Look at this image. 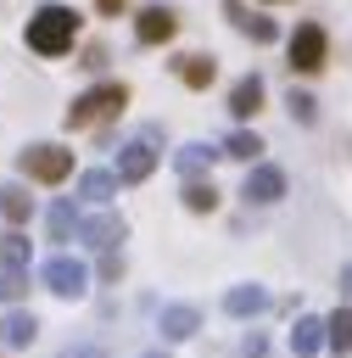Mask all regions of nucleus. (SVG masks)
<instances>
[{"mask_svg": "<svg viewBox=\"0 0 352 358\" xmlns=\"http://www.w3.org/2000/svg\"><path fill=\"white\" fill-rule=\"evenodd\" d=\"M223 17L251 39V45H274L279 39V22L274 17H257V11H246V0H223Z\"/></svg>", "mask_w": 352, "mask_h": 358, "instance_id": "9d476101", "label": "nucleus"}, {"mask_svg": "<svg viewBox=\"0 0 352 358\" xmlns=\"http://www.w3.org/2000/svg\"><path fill=\"white\" fill-rule=\"evenodd\" d=\"M95 274H101V280H106V285H117V280H123V252H106V257H101V268H95Z\"/></svg>", "mask_w": 352, "mask_h": 358, "instance_id": "a878e982", "label": "nucleus"}, {"mask_svg": "<svg viewBox=\"0 0 352 358\" xmlns=\"http://www.w3.org/2000/svg\"><path fill=\"white\" fill-rule=\"evenodd\" d=\"M129 235V224L117 218V213H89L84 224H78V246H89V252H117V241Z\"/></svg>", "mask_w": 352, "mask_h": 358, "instance_id": "0eeeda50", "label": "nucleus"}, {"mask_svg": "<svg viewBox=\"0 0 352 358\" xmlns=\"http://www.w3.org/2000/svg\"><path fill=\"white\" fill-rule=\"evenodd\" d=\"M324 330H330V352L341 358V352H352V308L341 302L335 313H324Z\"/></svg>", "mask_w": 352, "mask_h": 358, "instance_id": "4be33fe9", "label": "nucleus"}, {"mask_svg": "<svg viewBox=\"0 0 352 358\" xmlns=\"http://www.w3.org/2000/svg\"><path fill=\"white\" fill-rule=\"evenodd\" d=\"M28 257H34L28 235L22 229H0V268L6 274H28Z\"/></svg>", "mask_w": 352, "mask_h": 358, "instance_id": "aec40b11", "label": "nucleus"}, {"mask_svg": "<svg viewBox=\"0 0 352 358\" xmlns=\"http://www.w3.org/2000/svg\"><path fill=\"white\" fill-rule=\"evenodd\" d=\"M240 196H246L251 207H274V201L285 196V168H274V162H257V168H246V185H240Z\"/></svg>", "mask_w": 352, "mask_h": 358, "instance_id": "6e6552de", "label": "nucleus"}, {"mask_svg": "<svg viewBox=\"0 0 352 358\" xmlns=\"http://www.w3.org/2000/svg\"><path fill=\"white\" fill-rule=\"evenodd\" d=\"M78 224H84V213L73 207V196L50 201V213H45V229H50V241H78Z\"/></svg>", "mask_w": 352, "mask_h": 358, "instance_id": "6ab92c4d", "label": "nucleus"}, {"mask_svg": "<svg viewBox=\"0 0 352 358\" xmlns=\"http://www.w3.org/2000/svg\"><path fill=\"white\" fill-rule=\"evenodd\" d=\"M0 302H6V285H0Z\"/></svg>", "mask_w": 352, "mask_h": 358, "instance_id": "473e14b6", "label": "nucleus"}, {"mask_svg": "<svg viewBox=\"0 0 352 358\" xmlns=\"http://www.w3.org/2000/svg\"><path fill=\"white\" fill-rule=\"evenodd\" d=\"M123 6H129V0H95V11H101V17H117Z\"/></svg>", "mask_w": 352, "mask_h": 358, "instance_id": "c756f323", "label": "nucleus"}, {"mask_svg": "<svg viewBox=\"0 0 352 358\" xmlns=\"http://www.w3.org/2000/svg\"><path fill=\"white\" fill-rule=\"evenodd\" d=\"M145 358H168V352H162V347H151V352H145Z\"/></svg>", "mask_w": 352, "mask_h": 358, "instance_id": "2f4dec72", "label": "nucleus"}, {"mask_svg": "<svg viewBox=\"0 0 352 358\" xmlns=\"http://www.w3.org/2000/svg\"><path fill=\"white\" fill-rule=\"evenodd\" d=\"M263 6H279V0H263Z\"/></svg>", "mask_w": 352, "mask_h": 358, "instance_id": "72a5a7b5", "label": "nucleus"}, {"mask_svg": "<svg viewBox=\"0 0 352 358\" xmlns=\"http://www.w3.org/2000/svg\"><path fill=\"white\" fill-rule=\"evenodd\" d=\"M257 106H263V78H257V73L235 78V84H229V117H240V123H246Z\"/></svg>", "mask_w": 352, "mask_h": 358, "instance_id": "a211bd4d", "label": "nucleus"}, {"mask_svg": "<svg viewBox=\"0 0 352 358\" xmlns=\"http://www.w3.org/2000/svg\"><path fill=\"white\" fill-rule=\"evenodd\" d=\"M129 106V90L112 78V84H89L84 95H73L67 106V129H95V123H112L117 112Z\"/></svg>", "mask_w": 352, "mask_h": 358, "instance_id": "f03ea898", "label": "nucleus"}, {"mask_svg": "<svg viewBox=\"0 0 352 358\" xmlns=\"http://www.w3.org/2000/svg\"><path fill=\"white\" fill-rule=\"evenodd\" d=\"M257 151H263V140H257L251 129H229V134H223V157H235V162H251V168H257Z\"/></svg>", "mask_w": 352, "mask_h": 358, "instance_id": "5701e85b", "label": "nucleus"}, {"mask_svg": "<svg viewBox=\"0 0 352 358\" xmlns=\"http://www.w3.org/2000/svg\"><path fill=\"white\" fill-rule=\"evenodd\" d=\"M179 201H184L190 213H212V207H218V185H212V179H190V185L179 190Z\"/></svg>", "mask_w": 352, "mask_h": 358, "instance_id": "b1692460", "label": "nucleus"}, {"mask_svg": "<svg viewBox=\"0 0 352 358\" xmlns=\"http://www.w3.org/2000/svg\"><path fill=\"white\" fill-rule=\"evenodd\" d=\"M341 296H352V268H341Z\"/></svg>", "mask_w": 352, "mask_h": 358, "instance_id": "7c9ffc66", "label": "nucleus"}, {"mask_svg": "<svg viewBox=\"0 0 352 358\" xmlns=\"http://www.w3.org/2000/svg\"><path fill=\"white\" fill-rule=\"evenodd\" d=\"M173 73H179V84H184V90H207V84L218 78V62H212V56H201V50H190V56H179V62H173Z\"/></svg>", "mask_w": 352, "mask_h": 358, "instance_id": "f3484780", "label": "nucleus"}, {"mask_svg": "<svg viewBox=\"0 0 352 358\" xmlns=\"http://www.w3.org/2000/svg\"><path fill=\"white\" fill-rule=\"evenodd\" d=\"M0 218L6 224H28L34 218V196L22 185H0Z\"/></svg>", "mask_w": 352, "mask_h": 358, "instance_id": "412c9836", "label": "nucleus"}, {"mask_svg": "<svg viewBox=\"0 0 352 358\" xmlns=\"http://www.w3.org/2000/svg\"><path fill=\"white\" fill-rule=\"evenodd\" d=\"M218 157H223V145H207V140H184V145L173 151V168H179V173H184V185H190V179H207V168H212Z\"/></svg>", "mask_w": 352, "mask_h": 358, "instance_id": "f8f14e48", "label": "nucleus"}, {"mask_svg": "<svg viewBox=\"0 0 352 358\" xmlns=\"http://www.w3.org/2000/svg\"><path fill=\"white\" fill-rule=\"evenodd\" d=\"M17 168H22L28 179H39V185H61V179L73 173V151L56 145V140H39V145H28V151L17 157Z\"/></svg>", "mask_w": 352, "mask_h": 358, "instance_id": "7ed1b4c3", "label": "nucleus"}, {"mask_svg": "<svg viewBox=\"0 0 352 358\" xmlns=\"http://www.w3.org/2000/svg\"><path fill=\"white\" fill-rule=\"evenodd\" d=\"M318 347H330L324 319H318V313H296V324H291V352H296V358H313Z\"/></svg>", "mask_w": 352, "mask_h": 358, "instance_id": "2eb2a0df", "label": "nucleus"}, {"mask_svg": "<svg viewBox=\"0 0 352 358\" xmlns=\"http://www.w3.org/2000/svg\"><path fill=\"white\" fill-rule=\"evenodd\" d=\"M78 67H89V73H95V67H106V45H89V50H84V62H78Z\"/></svg>", "mask_w": 352, "mask_h": 358, "instance_id": "c85d7f7f", "label": "nucleus"}, {"mask_svg": "<svg viewBox=\"0 0 352 358\" xmlns=\"http://www.w3.org/2000/svg\"><path fill=\"white\" fill-rule=\"evenodd\" d=\"M268 308H274V296H268V285H257V280H240V285L223 291V313H229V319H257V313H268Z\"/></svg>", "mask_w": 352, "mask_h": 358, "instance_id": "1a4fd4ad", "label": "nucleus"}, {"mask_svg": "<svg viewBox=\"0 0 352 358\" xmlns=\"http://www.w3.org/2000/svg\"><path fill=\"white\" fill-rule=\"evenodd\" d=\"M173 34H179V17H173L168 6H145V11L134 17V39H140V45H168Z\"/></svg>", "mask_w": 352, "mask_h": 358, "instance_id": "9b49d317", "label": "nucleus"}, {"mask_svg": "<svg viewBox=\"0 0 352 358\" xmlns=\"http://www.w3.org/2000/svg\"><path fill=\"white\" fill-rule=\"evenodd\" d=\"M285 56H291V73H318L330 62V34L318 22H296V34L285 39Z\"/></svg>", "mask_w": 352, "mask_h": 358, "instance_id": "20e7f679", "label": "nucleus"}, {"mask_svg": "<svg viewBox=\"0 0 352 358\" xmlns=\"http://www.w3.org/2000/svg\"><path fill=\"white\" fill-rule=\"evenodd\" d=\"M285 106H291V117H296V123H318V101H313L307 90H291V95H285Z\"/></svg>", "mask_w": 352, "mask_h": 358, "instance_id": "393cba45", "label": "nucleus"}, {"mask_svg": "<svg viewBox=\"0 0 352 358\" xmlns=\"http://www.w3.org/2000/svg\"><path fill=\"white\" fill-rule=\"evenodd\" d=\"M240 358H268V341H263V330H251V336L240 341Z\"/></svg>", "mask_w": 352, "mask_h": 358, "instance_id": "cd10ccee", "label": "nucleus"}, {"mask_svg": "<svg viewBox=\"0 0 352 358\" xmlns=\"http://www.w3.org/2000/svg\"><path fill=\"white\" fill-rule=\"evenodd\" d=\"M39 285H45L50 296H84V291H89V268H84L73 252H56V257H45Z\"/></svg>", "mask_w": 352, "mask_h": 358, "instance_id": "39448f33", "label": "nucleus"}, {"mask_svg": "<svg viewBox=\"0 0 352 358\" xmlns=\"http://www.w3.org/2000/svg\"><path fill=\"white\" fill-rule=\"evenodd\" d=\"M56 358H112L106 347H95V341H78V347H61Z\"/></svg>", "mask_w": 352, "mask_h": 358, "instance_id": "bb28decb", "label": "nucleus"}, {"mask_svg": "<svg viewBox=\"0 0 352 358\" xmlns=\"http://www.w3.org/2000/svg\"><path fill=\"white\" fill-rule=\"evenodd\" d=\"M156 330H162V341H190V336L201 330V308H190V302H168V308L156 313Z\"/></svg>", "mask_w": 352, "mask_h": 358, "instance_id": "ddd939ff", "label": "nucleus"}, {"mask_svg": "<svg viewBox=\"0 0 352 358\" xmlns=\"http://www.w3.org/2000/svg\"><path fill=\"white\" fill-rule=\"evenodd\" d=\"M73 39H78V11H67V6H56V0L28 17V50L61 56V50H73Z\"/></svg>", "mask_w": 352, "mask_h": 358, "instance_id": "f257e3e1", "label": "nucleus"}, {"mask_svg": "<svg viewBox=\"0 0 352 358\" xmlns=\"http://www.w3.org/2000/svg\"><path fill=\"white\" fill-rule=\"evenodd\" d=\"M112 173H117V185H145V179L156 173V145H145V140L134 134L129 145H117V162H112Z\"/></svg>", "mask_w": 352, "mask_h": 358, "instance_id": "423d86ee", "label": "nucleus"}, {"mask_svg": "<svg viewBox=\"0 0 352 358\" xmlns=\"http://www.w3.org/2000/svg\"><path fill=\"white\" fill-rule=\"evenodd\" d=\"M34 336H39V319L28 308L0 313V347H34Z\"/></svg>", "mask_w": 352, "mask_h": 358, "instance_id": "dca6fc26", "label": "nucleus"}, {"mask_svg": "<svg viewBox=\"0 0 352 358\" xmlns=\"http://www.w3.org/2000/svg\"><path fill=\"white\" fill-rule=\"evenodd\" d=\"M73 190H78V201H84V207H101V213H106V201L117 196V173H112V168H84Z\"/></svg>", "mask_w": 352, "mask_h": 358, "instance_id": "4468645a", "label": "nucleus"}]
</instances>
